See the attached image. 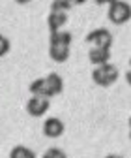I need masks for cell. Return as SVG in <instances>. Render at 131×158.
I'll list each match as a JSON object with an SVG mask.
<instances>
[{
	"mask_svg": "<svg viewBox=\"0 0 131 158\" xmlns=\"http://www.w3.org/2000/svg\"><path fill=\"white\" fill-rule=\"evenodd\" d=\"M67 23V11H60V10H51L49 17H47V27L51 30V34L60 32V28Z\"/></svg>",
	"mask_w": 131,
	"mask_h": 158,
	"instance_id": "8",
	"label": "cell"
},
{
	"mask_svg": "<svg viewBox=\"0 0 131 158\" xmlns=\"http://www.w3.org/2000/svg\"><path fill=\"white\" fill-rule=\"evenodd\" d=\"M10 158H37V156L32 149H28L25 145H17L10 151Z\"/></svg>",
	"mask_w": 131,
	"mask_h": 158,
	"instance_id": "10",
	"label": "cell"
},
{
	"mask_svg": "<svg viewBox=\"0 0 131 158\" xmlns=\"http://www.w3.org/2000/svg\"><path fill=\"white\" fill-rule=\"evenodd\" d=\"M107 17L110 23L114 25H124L131 19V4L124 2V0H114V2L109 4V11Z\"/></svg>",
	"mask_w": 131,
	"mask_h": 158,
	"instance_id": "4",
	"label": "cell"
},
{
	"mask_svg": "<svg viewBox=\"0 0 131 158\" xmlns=\"http://www.w3.org/2000/svg\"><path fill=\"white\" fill-rule=\"evenodd\" d=\"M125 81H127V85L131 87V70H127V73H125Z\"/></svg>",
	"mask_w": 131,
	"mask_h": 158,
	"instance_id": "14",
	"label": "cell"
},
{
	"mask_svg": "<svg viewBox=\"0 0 131 158\" xmlns=\"http://www.w3.org/2000/svg\"><path fill=\"white\" fill-rule=\"evenodd\" d=\"M64 130H66V126H64V123L58 117H51V118H47V121L43 123V134L47 137H51V139L60 137L64 134Z\"/></svg>",
	"mask_w": 131,
	"mask_h": 158,
	"instance_id": "7",
	"label": "cell"
},
{
	"mask_svg": "<svg viewBox=\"0 0 131 158\" xmlns=\"http://www.w3.org/2000/svg\"><path fill=\"white\" fill-rule=\"evenodd\" d=\"M118 77H120L118 68L114 64H110V62L94 68V72H92V79H94V83H96L98 87H110V85H114Z\"/></svg>",
	"mask_w": 131,
	"mask_h": 158,
	"instance_id": "3",
	"label": "cell"
},
{
	"mask_svg": "<svg viewBox=\"0 0 131 158\" xmlns=\"http://www.w3.org/2000/svg\"><path fill=\"white\" fill-rule=\"evenodd\" d=\"M86 44L90 47H98V49H109L112 47V34L109 28H96L86 34Z\"/></svg>",
	"mask_w": 131,
	"mask_h": 158,
	"instance_id": "5",
	"label": "cell"
},
{
	"mask_svg": "<svg viewBox=\"0 0 131 158\" xmlns=\"http://www.w3.org/2000/svg\"><path fill=\"white\" fill-rule=\"evenodd\" d=\"M0 40H2V49H0V55H6L8 53V47H10V44H8V38L6 36H0Z\"/></svg>",
	"mask_w": 131,
	"mask_h": 158,
	"instance_id": "13",
	"label": "cell"
},
{
	"mask_svg": "<svg viewBox=\"0 0 131 158\" xmlns=\"http://www.w3.org/2000/svg\"><path fill=\"white\" fill-rule=\"evenodd\" d=\"M105 158H122V156H118V154H109V156H105Z\"/></svg>",
	"mask_w": 131,
	"mask_h": 158,
	"instance_id": "15",
	"label": "cell"
},
{
	"mask_svg": "<svg viewBox=\"0 0 131 158\" xmlns=\"http://www.w3.org/2000/svg\"><path fill=\"white\" fill-rule=\"evenodd\" d=\"M129 70H131V58H129Z\"/></svg>",
	"mask_w": 131,
	"mask_h": 158,
	"instance_id": "17",
	"label": "cell"
},
{
	"mask_svg": "<svg viewBox=\"0 0 131 158\" xmlns=\"http://www.w3.org/2000/svg\"><path fill=\"white\" fill-rule=\"evenodd\" d=\"M129 139H131V117H129Z\"/></svg>",
	"mask_w": 131,
	"mask_h": 158,
	"instance_id": "16",
	"label": "cell"
},
{
	"mask_svg": "<svg viewBox=\"0 0 131 158\" xmlns=\"http://www.w3.org/2000/svg\"><path fill=\"white\" fill-rule=\"evenodd\" d=\"M49 107H51V102L45 96H32L26 102V111L32 117H43L49 111Z\"/></svg>",
	"mask_w": 131,
	"mask_h": 158,
	"instance_id": "6",
	"label": "cell"
},
{
	"mask_svg": "<svg viewBox=\"0 0 131 158\" xmlns=\"http://www.w3.org/2000/svg\"><path fill=\"white\" fill-rule=\"evenodd\" d=\"M71 8V2H66V0H54L51 4V10H60V11H67Z\"/></svg>",
	"mask_w": 131,
	"mask_h": 158,
	"instance_id": "12",
	"label": "cell"
},
{
	"mask_svg": "<svg viewBox=\"0 0 131 158\" xmlns=\"http://www.w3.org/2000/svg\"><path fill=\"white\" fill-rule=\"evenodd\" d=\"M71 32H54L51 34L49 40V56L52 58L54 62L64 64L67 58H69V47H71Z\"/></svg>",
	"mask_w": 131,
	"mask_h": 158,
	"instance_id": "2",
	"label": "cell"
},
{
	"mask_svg": "<svg viewBox=\"0 0 131 158\" xmlns=\"http://www.w3.org/2000/svg\"><path fill=\"white\" fill-rule=\"evenodd\" d=\"M41 158H67V154H66L62 149H58V147H51V149H47V151L43 152Z\"/></svg>",
	"mask_w": 131,
	"mask_h": 158,
	"instance_id": "11",
	"label": "cell"
},
{
	"mask_svg": "<svg viewBox=\"0 0 131 158\" xmlns=\"http://www.w3.org/2000/svg\"><path fill=\"white\" fill-rule=\"evenodd\" d=\"M30 92L32 96H45V98H52V96H58L62 94L64 90V79L52 72L45 77H40V79H34L30 83Z\"/></svg>",
	"mask_w": 131,
	"mask_h": 158,
	"instance_id": "1",
	"label": "cell"
},
{
	"mask_svg": "<svg viewBox=\"0 0 131 158\" xmlns=\"http://www.w3.org/2000/svg\"><path fill=\"white\" fill-rule=\"evenodd\" d=\"M88 60L94 64V66H103V64H109L110 60V51L109 49H98V47H90L88 51Z\"/></svg>",
	"mask_w": 131,
	"mask_h": 158,
	"instance_id": "9",
	"label": "cell"
}]
</instances>
